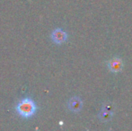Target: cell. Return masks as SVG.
Here are the masks:
<instances>
[{
    "label": "cell",
    "instance_id": "cell-1",
    "mask_svg": "<svg viewBox=\"0 0 132 131\" xmlns=\"http://www.w3.org/2000/svg\"><path fill=\"white\" fill-rule=\"evenodd\" d=\"M37 107L35 102L30 98H24L20 101L15 107V110L23 118H30L33 116L36 112Z\"/></svg>",
    "mask_w": 132,
    "mask_h": 131
},
{
    "label": "cell",
    "instance_id": "cell-2",
    "mask_svg": "<svg viewBox=\"0 0 132 131\" xmlns=\"http://www.w3.org/2000/svg\"><path fill=\"white\" fill-rule=\"evenodd\" d=\"M107 66L111 72L119 73L123 68V61H122V59L120 58L115 57V58H112L107 62Z\"/></svg>",
    "mask_w": 132,
    "mask_h": 131
},
{
    "label": "cell",
    "instance_id": "cell-3",
    "mask_svg": "<svg viewBox=\"0 0 132 131\" xmlns=\"http://www.w3.org/2000/svg\"><path fill=\"white\" fill-rule=\"evenodd\" d=\"M51 40L56 44H62L68 40V33L62 29H56L51 33Z\"/></svg>",
    "mask_w": 132,
    "mask_h": 131
},
{
    "label": "cell",
    "instance_id": "cell-4",
    "mask_svg": "<svg viewBox=\"0 0 132 131\" xmlns=\"http://www.w3.org/2000/svg\"><path fill=\"white\" fill-rule=\"evenodd\" d=\"M82 105H83V102H82V100L79 97H73V98L69 100L68 103V109L74 112L79 111L82 109Z\"/></svg>",
    "mask_w": 132,
    "mask_h": 131
},
{
    "label": "cell",
    "instance_id": "cell-5",
    "mask_svg": "<svg viewBox=\"0 0 132 131\" xmlns=\"http://www.w3.org/2000/svg\"><path fill=\"white\" fill-rule=\"evenodd\" d=\"M112 115H113L112 110H107L103 109L98 116H99V119H101L102 121H108L111 119Z\"/></svg>",
    "mask_w": 132,
    "mask_h": 131
},
{
    "label": "cell",
    "instance_id": "cell-6",
    "mask_svg": "<svg viewBox=\"0 0 132 131\" xmlns=\"http://www.w3.org/2000/svg\"><path fill=\"white\" fill-rule=\"evenodd\" d=\"M113 108H114V104L112 102H104L103 105V109L104 110H112Z\"/></svg>",
    "mask_w": 132,
    "mask_h": 131
}]
</instances>
